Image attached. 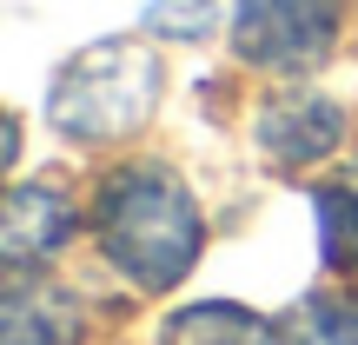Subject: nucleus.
<instances>
[{
    "mask_svg": "<svg viewBox=\"0 0 358 345\" xmlns=\"http://www.w3.org/2000/svg\"><path fill=\"white\" fill-rule=\"evenodd\" d=\"M100 246L133 286L166 293L186 279V266L199 259V206L186 199V186L166 167H120L100 186Z\"/></svg>",
    "mask_w": 358,
    "mask_h": 345,
    "instance_id": "f257e3e1",
    "label": "nucleus"
},
{
    "mask_svg": "<svg viewBox=\"0 0 358 345\" xmlns=\"http://www.w3.org/2000/svg\"><path fill=\"white\" fill-rule=\"evenodd\" d=\"M159 87V53H146L140 40H100V47L73 53V60L53 73L47 87V120L66 133V140H127L133 127H146Z\"/></svg>",
    "mask_w": 358,
    "mask_h": 345,
    "instance_id": "f03ea898",
    "label": "nucleus"
},
{
    "mask_svg": "<svg viewBox=\"0 0 358 345\" xmlns=\"http://www.w3.org/2000/svg\"><path fill=\"white\" fill-rule=\"evenodd\" d=\"M345 0H239L232 40L252 66H312L338 40Z\"/></svg>",
    "mask_w": 358,
    "mask_h": 345,
    "instance_id": "7ed1b4c3",
    "label": "nucleus"
},
{
    "mask_svg": "<svg viewBox=\"0 0 358 345\" xmlns=\"http://www.w3.org/2000/svg\"><path fill=\"white\" fill-rule=\"evenodd\" d=\"M73 232V213L53 186H20L7 199V219H0V246H7L13 272H34L40 259H53V246H66Z\"/></svg>",
    "mask_w": 358,
    "mask_h": 345,
    "instance_id": "20e7f679",
    "label": "nucleus"
},
{
    "mask_svg": "<svg viewBox=\"0 0 358 345\" xmlns=\"http://www.w3.org/2000/svg\"><path fill=\"white\" fill-rule=\"evenodd\" d=\"M338 133H345V120H338L332 100H279L259 120V146H266L279 167H312V160H325L338 146Z\"/></svg>",
    "mask_w": 358,
    "mask_h": 345,
    "instance_id": "39448f33",
    "label": "nucleus"
},
{
    "mask_svg": "<svg viewBox=\"0 0 358 345\" xmlns=\"http://www.w3.org/2000/svg\"><path fill=\"white\" fill-rule=\"evenodd\" d=\"M80 339V312L60 286L13 272L7 286V345H73Z\"/></svg>",
    "mask_w": 358,
    "mask_h": 345,
    "instance_id": "423d86ee",
    "label": "nucleus"
},
{
    "mask_svg": "<svg viewBox=\"0 0 358 345\" xmlns=\"http://www.w3.org/2000/svg\"><path fill=\"white\" fill-rule=\"evenodd\" d=\"M159 345H279L266 319H252L245 306H192L166 325Z\"/></svg>",
    "mask_w": 358,
    "mask_h": 345,
    "instance_id": "0eeeda50",
    "label": "nucleus"
},
{
    "mask_svg": "<svg viewBox=\"0 0 358 345\" xmlns=\"http://www.w3.org/2000/svg\"><path fill=\"white\" fill-rule=\"evenodd\" d=\"M279 345H358V299H306L279 325Z\"/></svg>",
    "mask_w": 358,
    "mask_h": 345,
    "instance_id": "6e6552de",
    "label": "nucleus"
},
{
    "mask_svg": "<svg viewBox=\"0 0 358 345\" xmlns=\"http://www.w3.org/2000/svg\"><path fill=\"white\" fill-rule=\"evenodd\" d=\"M319 246L332 272H358V192L352 186L319 192Z\"/></svg>",
    "mask_w": 358,
    "mask_h": 345,
    "instance_id": "1a4fd4ad",
    "label": "nucleus"
},
{
    "mask_svg": "<svg viewBox=\"0 0 358 345\" xmlns=\"http://www.w3.org/2000/svg\"><path fill=\"white\" fill-rule=\"evenodd\" d=\"M146 20L173 40H199L219 20V0H146Z\"/></svg>",
    "mask_w": 358,
    "mask_h": 345,
    "instance_id": "9d476101",
    "label": "nucleus"
}]
</instances>
